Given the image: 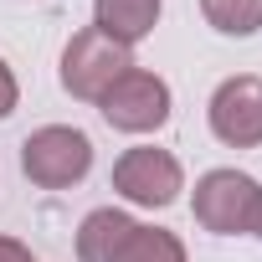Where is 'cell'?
<instances>
[{"instance_id":"52a82bcc","label":"cell","mask_w":262,"mask_h":262,"mask_svg":"<svg viewBox=\"0 0 262 262\" xmlns=\"http://www.w3.org/2000/svg\"><path fill=\"white\" fill-rule=\"evenodd\" d=\"M155 21H160V0H93V26L128 52L155 31Z\"/></svg>"},{"instance_id":"277c9868","label":"cell","mask_w":262,"mask_h":262,"mask_svg":"<svg viewBox=\"0 0 262 262\" xmlns=\"http://www.w3.org/2000/svg\"><path fill=\"white\" fill-rule=\"evenodd\" d=\"M128 67H134V52L118 47V41H108L98 26H88V31H77V36L67 41V52H62V88H67L72 98H82V103H98Z\"/></svg>"},{"instance_id":"ba28073f","label":"cell","mask_w":262,"mask_h":262,"mask_svg":"<svg viewBox=\"0 0 262 262\" xmlns=\"http://www.w3.org/2000/svg\"><path fill=\"white\" fill-rule=\"evenodd\" d=\"M128 231H134V216H123L113 206L88 211L82 226H77V262H113Z\"/></svg>"},{"instance_id":"9c48e42d","label":"cell","mask_w":262,"mask_h":262,"mask_svg":"<svg viewBox=\"0 0 262 262\" xmlns=\"http://www.w3.org/2000/svg\"><path fill=\"white\" fill-rule=\"evenodd\" d=\"M113 262H190V257H185V242H180L175 231H165V226H139V221H134V231L123 236V247H118Z\"/></svg>"},{"instance_id":"7a4b0ae2","label":"cell","mask_w":262,"mask_h":262,"mask_svg":"<svg viewBox=\"0 0 262 262\" xmlns=\"http://www.w3.org/2000/svg\"><path fill=\"white\" fill-rule=\"evenodd\" d=\"M21 170L41 190H72L93 170V139L72 123H47L21 144Z\"/></svg>"},{"instance_id":"7c38bea8","label":"cell","mask_w":262,"mask_h":262,"mask_svg":"<svg viewBox=\"0 0 262 262\" xmlns=\"http://www.w3.org/2000/svg\"><path fill=\"white\" fill-rule=\"evenodd\" d=\"M0 262H31V252H26L16 236H0Z\"/></svg>"},{"instance_id":"30bf717a","label":"cell","mask_w":262,"mask_h":262,"mask_svg":"<svg viewBox=\"0 0 262 262\" xmlns=\"http://www.w3.org/2000/svg\"><path fill=\"white\" fill-rule=\"evenodd\" d=\"M201 16L221 36H252L262 31V0H201Z\"/></svg>"},{"instance_id":"3957f363","label":"cell","mask_w":262,"mask_h":262,"mask_svg":"<svg viewBox=\"0 0 262 262\" xmlns=\"http://www.w3.org/2000/svg\"><path fill=\"white\" fill-rule=\"evenodd\" d=\"M108 128L118 134H155L170 123V82L149 67H128L103 98H98Z\"/></svg>"},{"instance_id":"8fae6325","label":"cell","mask_w":262,"mask_h":262,"mask_svg":"<svg viewBox=\"0 0 262 262\" xmlns=\"http://www.w3.org/2000/svg\"><path fill=\"white\" fill-rule=\"evenodd\" d=\"M16 103H21V82H16V72L6 67V57H0V118H11Z\"/></svg>"},{"instance_id":"5b68a950","label":"cell","mask_w":262,"mask_h":262,"mask_svg":"<svg viewBox=\"0 0 262 262\" xmlns=\"http://www.w3.org/2000/svg\"><path fill=\"white\" fill-rule=\"evenodd\" d=\"M113 190L134 206H149V211H165L180 201L185 190V170L170 149H155V144H139V149H123L118 165H113Z\"/></svg>"},{"instance_id":"8992f818","label":"cell","mask_w":262,"mask_h":262,"mask_svg":"<svg viewBox=\"0 0 262 262\" xmlns=\"http://www.w3.org/2000/svg\"><path fill=\"white\" fill-rule=\"evenodd\" d=\"M206 118H211V134L226 149H257L262 144V77H252V72L226 77L211 93Z\"/></svg>"},{"instance_id":"6da1fadb","label":"cell","mask_w":262,"mask_h":262,"mask_svg":"<svg viewBox=\"0 0 262 262\" xmlns=\"http://www.w3.org/2000/svg\"><path fill=\"white\" fill-rule=\"evenodd\" d=\"M190 211L216 236H252L262 221V185L242 170H206L195 180Z\"/></svg>"},{"instance_id":"4fadbf2b","label":"cell","mask_w":262,"mask_h":262,"mask_svg":"<svg viewBox=\"0 0 262 262\" xmlns=\"http://www.w3.org/2000/svg\"><path fill=\"white\" fill-rule=\"evenodd\" d=\"M257 236H262V221H257Z\"/></svg>"}]
</instances>
